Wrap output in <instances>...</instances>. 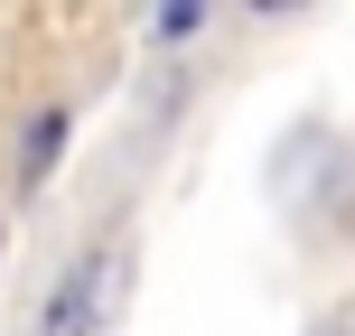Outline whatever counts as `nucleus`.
<instances>
[{
    "label": "nucleus",
    "mask_w": 355,
    "mask_h": 336,
    "mask_svg": "<svg viewBox=\"0 0 355 336\" xmlns=\"http://www.w3.org/2000/svg\"><path fill=\"white\" fill-rule=\"evenodd\" d=\"M318 336H355V327H346V318H337V327H318Z\"/></svg>",
    "instance_id": "5"
},
{
    "label": "nucleus",
    "mask_w": 355,
    "mask_h": 336,
    "mask_svg": "<svg viewBox=\"0 0 355 336\" xmlns=\"http://www.w3.org/2000/svg\"><path fill=\"white\" fill-rule=\"evenodd\" d=\"M206 19H215V0H150V37L159 47H187Z\"/></svg>",
    "instance_id": "3"
},
{
    "label": "nucleus",
    "mask_w": 355,
    "mask_h": 336,
    "mask_svg": "<svg viewBox=\"0 0 355 336\" xmlns=\"http://www.w3.org/2000/svg\"><path fill=\"white\" fill-rule=\"evenodd\" d=\"M252 19H290V10H309V0H243Z\"/></svg>",
    "instance_id": "4"
},
{
    "label": "nucleus",
    "mask_w": 355,
    "mask_h": 336,
    "mask_svg": "<svg viewBox=\"0 0 355 336\" xmlns=\"http://www.w3.org/2000/svg\"><path fill=\"white\" fill-rule=\"evenodd\" d=\"M131 299H141V252H131V233H94V243L56 271V290H47V308H37L28 336H112Z\"/></svg>",
    "instance_id": "1"
},
{
    "label": "nucleus",
    "mask_w": 355,
    "mask_h": 336,
    "mask_svg": "<svg viewBox=\"0 0 355 336\" xmlns=\"http://www.w3.org/2000/svg\"><path fill=\"white\" fill-rule=\"evenodd\" d=\"M0 243H10V224H0Z\"/></svg>",
    "instance_id": "6"
},
{
    "label": "nucleus",
    "mask_w": 355,
    "mask_h": 336,
    "mask_svg": "<svg viewBox=\"0 0 355 336\" xmlns=\"http://www.w3.org/2000/svg\"><path fill=\"white\" fill-rule=\"evenodd\" d=\"M66 141H75V112H66V103H47V112L28 122V141H19V187H47L56 159H66Z\"/></svg>",
    "instance_id": "2"
}]
</instances>
